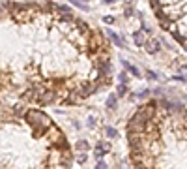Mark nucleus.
Here are the masks:
<instances>
[{"label": "nucleus", "mask_w": 187, "mask_h": 169, "mask_svg": "<svg viewBox=\"0 0 187 169\" xmlns=\"http://www.w3.org/2000/svg\"><path fill=\"white\" fill-rule=\"evenodd\" d=\"M111 45L58 4H2V107L77 105L109 87Z\"/></svg>", "instance_id": "1"}, {"label": "nucleus", "mask_w": 187, "mask_h": 169, "mask_svg": "<svg viewBox=\"0 0 187 169\" xmlns=\"http://www.w3.org/2000/svg\"><path fill=\"white\" fill-rule=\"evenodd\" d=\"M159 26L187 51V0H150Z\"/></svg>", "instance_id": "2"}, {"label": "nucleus", "mask_w": 187, "mask_h": 169, "mask_svg": "<svg viewBox=\"0 0 187 169\" xmlns=\"http://www.w3.org/2000/svg\"><path fill=\"white\" fill-rule=\"evenodd\" d=\"M144 49H146L148 55H157L161 51V43H159L157 38H148L146 43H144Z\"/></svg>", "instance_id": "3"}, {"label": "nucleus", "mask_w": 187, "mask_h": 169, "mask_svg": "<svg viewBox=\"0 0 187 169\" xmlns=\"http://www.w3.org/2000/svg\"><path fill=\"white\" fill-rule=\"evenodd\" d=\"M111 151V145L107 141H97L96 145V160H103V156Z\"/></svg>", "instance_id": "4"}, {"label": "nucleus", "mask_w": 187, "mask_h": 169, "mask_svg": "<svg viewBox=\"0 0 187 169\" xmlns=\"http://www.w3.org/2000/svg\"><path fill=\"white\" fill-rule=\"evenodd\" d=\"M107 36L111 38V41L116 45V47H120V49H124L125 47V43H124V40L120 38V34L118 32H112V30H107Z\"/></svg>", "instance_id": "5"}, {"label": "nucleus", "mask_w": 187, "mask_h": 169, "mask_svg": "<svg viewBox=\"0 0 187 169\" xmlns=\"http://www.w3.org/2000/svg\"><path fill=\"white\" fill-rule=\"evenodd\" d=\"M133 41H135L137 47H144V43H146L144 30H137V32H133Z\"/></svg>", "instance_id": "6"}, {"label": "nucleus", "mask_w": 187, "mask_h": 169, "mask_svg": "<svg viewBox=\"0 0 187 169\" xmlns=\"http://www.w3.org/2000/svg\"><path fill=\"white\" fill-rule=\"evenodd\" d=\"M122 64H124V68L131 73V75H135V77H140V71H139V68L137 66H133V64H129L125 58H122Z\"/></svg>", "instance_id": "7"}, {"label": "nucleus", "mask_w": 187, "mask_h": 169, "mask_svg": "<svg viewBox=\"0 0 187 169\" xmlns=\"http://www.w3.org/2000/svg\"><path fill=\"white\" fill-rule=\"evenodd\" d=\"M116 103H118V94H111L109 98H107V109H114L116 107Z\"/></svg>", "instance_id": "8"}, {"label": "nucleus", "mask_w": 187, "mask_h": 169, "mask_svg": "<svg viewBox=\"0 0 187 169\" xmlns=\"http://www.w3.org/2000/svg\"><path fill=\"white\" fill-rule=\"evenodd\" d=\"M152 92H154V90H150V88H142L140 92H135V94H133L131 98H140V100H144V98H148V96H150Z\"/></svg>", "instance_id": "9"}, {"label": "nucleus", "mask_w": 187, "mask_h": 169, "mask_svg": "<svg viewBox=\"0 0 187 169\" xmlns=\"http://www.w3.org/2000/svg\"><path fill=\"white\" fill-rule=\"evenodd\" d=\"M69 4H75L82 11H90V6H86V0H69Z\"/></svg>", "instance_id": "10"}, {"label": "nucleus", "mask_w": 187, "mask_h": 169, "mask_svg": "<svg viewBox=\"0 0 187 169\" xmlns=\"http://www.w3.org/2000/svg\"><path fill=\"white\" fill-rule=\"evenodd\" d=\"M133 13H137V11H135V8H133L131 4H127V2H125V9H124V17H127V19H129V17H131Z\"/></svg>", "instance_id": "11"}, {"label": "nucleus", "mask_w": 187, "mask_h": 169, "mask_svg": "<svg viewBox=\"0 0 187 169\" xmlns=\"http://www.w3.org/2000/svg\"><path fill=\"white\" fill-rule=\"evenodd\" d=\"M105 134H107V137H111V139L118 137V132H116V128H112V126H107V128H105Z\"/></svg>", "instance_id": "12"}, {"label": "nucleus", "mask_w": 187, "mask_h": 169, "mask_svg": "<svg viewBox=\"0 0 187 169\" xmlns=\"http://www.w3.org/2000/svg\"><path fill=\"white\" fill-rule=\"evenodd\" d=\"M77 149H79L81 152H86V151L90 149V145H88V141H84V139H81V141H77Z\"/></svg>", "instance_id": "13"}, {"label": "nucleus", "mask_w": 187, "mask_h": 169, "mask_svg": "<svg viewBox=\"0 0 187 169\" xmlns=\"http://www.w3.org/2000/svg\"><path fill=\"white\" fill-rule=\"evenodd\" d=\"M116 94H118V98L127 94V87H125V83H120V85H118V88H116Z\"/></svg>", "instance_id": "14"}, {"label": "nucleus", "mask_w": 187, "mask_h": 169, "mask_svg": "<svg viewBox=\"0 0 187 169\" xmlns=\"http://www.w3.org/2000/svg\"><path fill=\"white\" fill-rule=\"evenodd\" d=\"M146 77H148L150 81H157V79H159V73H155V71L148 70V71H146Z\"/></svg>", "instance_id": "15"}, {"label": "nucleus", "mask_w": 187, "mask_h": 169, "mask_svg": "<svg viewBox=\"0 0 187 169\" xmlns=\"http://www.w3.org/2000/svg\"><path fill=\"white\" fill-rule=\"evenodd\" d=\"M118 81H120V83H127V81H129V77H127V70L122 71V73H118Z\"/></svg>", "instance_id": "16"}, {"label": "nucleus", "mask_w": 187, "mask_h": 169, "mask_svg": "<svg viewBox=\"0 0 187 169\" xmlns=\"http://www.w3.org/2000/svg\"><path fill=\"white\" fill-rule=\"evenodd\" d=\"M103 23H107V24H114L116 19H114L112 15H105V17H103Z\"/></svg>", "instance_id": "17"}, {"label": "nucleus", "mask_w": 187, "mask_h": 169, "mask_svg": "<svg viewBox=\"0 0 187 169\" xmlns=\"http://www.w3.org/2000/svg\"><path fill=\"white\" fill-rule=\"evenodd\" d=\"M96 169H109V166H107L103 160H97V162H96Z\"/></svg>", "instance_id": "18"}, {"label": "nucleus", "mask_w": 187, "mask_h": 169, "mask_svg": "<svg viewBox=\"0 0 187 169\" xmlns=\"http://www.w3.org/2000/svg\"><path fill=\"white\" fill-rule=\"evenodd\" d=\"M96 124H97L96 117H88V128H96Z\"/></svg>", "instance_id": "19"}, {"label": "nucleus", "mask_w": 187, "mask_h": 169, "mask_svg": "<svg viewBox=\"0 0 187 169\" xmlns=\"http://www.w3.org/2000/svg\"><path fill=\"white\" fill-rule=\"evenodd\" d=\"M86 158H88V156H86V152H81V154L77 156V162H81V164H84V162H86Z\"/></svg>", "instance_id": "20"}, {"label": "nucleus", "mask_w": 187, "mask_h": 169, "mask_svg": "<svg viewBox=\"0 0 187 169\" xmlns=\"http://www.w3.org/2000/svg\"><path fill=\"white\" fill-rule=\"evenodd\" d=\"M154 94H155V96H163V94H165V90H163L161 87H157V88H154Z\"/></svg>", "instance_id": "21"}, {"label": "nucleus", "mask_w": 187, "mask_h": 169, "mask_svg": "<svg viewBox=\"0 0 187 169\" xmlns=\"http://www.w3.org/2000/svg\"><path fill=\"white\" fill-rule=\"evenodd\" d=\"M172 81H180V83H184V81H185V77H184V75H174V77H172Z\"/></svg>", "instance_id": "22"}, {"label": "nucleus", "mask_w": 187, "mask_h": 169, "mask_svg": "<svg viewBox=\"0 0 187 169\" xmlns=\"http://www.w3.org/2000/svg\"><path fill=\"white\" fill-rule=\"evenodd\" d=\"M180 70H182L184 73H187V64H184V66H180Z\"/></svg>", "instance_id": "23"}, {"label": "nucleus", "mask_w": 187, "mask_h": 169, "mask_svg": "<svg viewBox=\"0 0 187 169\" xmlns=\"http://www.w3.org/2000/svg\"><path fill=\"white\" fill-rule=\"evenodd\" d=\"M103 2H105V4H114L116 0H103Z\"/></svg>", "instance_id": "24"}, {"label": "nucleus", "mask_w": 187, "mask_h": 169, "mask_svg": "<svg viewBox=\"0 0 187 169\" xmlns=\"http://www.w3.org/2000/svg\"><path fill=\"white\" fill-rule=\"evenodd\" d=\"M185 100H187V96H185Z\"/></svg>", "instance_id": "25"}]
</instances>
